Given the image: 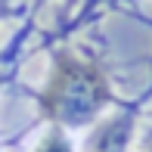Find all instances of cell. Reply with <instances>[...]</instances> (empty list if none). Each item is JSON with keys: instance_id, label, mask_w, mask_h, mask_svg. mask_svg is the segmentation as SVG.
<instances>
[{"instance_id": "obj_4", "label": "cell", "mask_w": 152, "mask_h": 152, "mask_svg": "<svg viewBox=\"0 0 152 152\" xmlns=\"http://www.w3.org/2000/svg\"><path fill=\"white\" fill-rule=\"evenodd\" d=\"M146 152H152V140H149V149H146Z\"/></svg>"}, {"instance_id": "obj_2", "label": "cell", "mask_w": 152, "mask_h": 152, "mask_svg": "<svg viewBox=\"0 0 152 152\" xmlns=\"http://www.w3.org/2000/svg\"><path fill=\"white\" fill-rule=\"evenodd\" d=\"M130 130H134V124H130L127 118L109 121L106 127L90 140V152H121L124 143H127V137H130Z\"/></svg>"}, {"instance_id": "obj_1", "label": "cell", "mask_w": 152, "mask_h": 152, "mask_svg": "<svg viewBox=\"0 0 152 152\" xmlns=\"http://www.w3.org/2000/svg\"><path fill=\"white\" fill-rule=\"evenodd\" d=\"M109 102V84L90 62L75 56H62L53 68V78L47 84L40 106L47 118L56 124H87L99 115V109Z\"/></svg>"}, {"instance_id": "obj_3", "label": "cell", "mask_w": 152, "mask_h": 152, "mask_svg": "<svg viewBox=\"0 0 152 152\" xmlns=\"http://www.w3.org/2000/svg\"><path fill=\"white\" fill-rule=\"evenodd\" d=\"M34 152H72V143H68V137L62 134L59 127L47 130L44 137H40V143L34 146Z\"/></svg>"}]
</instances>
